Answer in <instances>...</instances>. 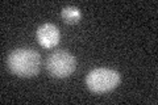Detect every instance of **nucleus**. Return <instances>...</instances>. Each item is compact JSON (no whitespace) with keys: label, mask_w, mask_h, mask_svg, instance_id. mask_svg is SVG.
Masks as SVG:
<instances>
[{"label":"nucleus","mask_w":158,"mask_h":105,"mask_svg":"<svg viewBox=\"0 0 158 105\" xmlns=\"http://www.w3.org/2000/svg\"><path fill=\"white\" fill-rule=\"evenodd\" d=\"M7 64L12 74L21 78H32L40 72L41 55L34 49L20 47L9 53Z\"/></svg>","instance_id":"nucleus-1"},{"label":"nucleus","mask_w":158,"mask_h":105,"mask_svg":"<svg viewBox=\"0 0 158 105\" xmlns=\"http://www.w3.org/2000/svg\"><path fill=\"white\" fill-rule=\"evenodd\" d=\"M120 83V74L116 70L99 67L90 71L86 76V86L94 93H107L115 89Z\"/></svg>","instance_id":"nucleus-2"},{"label":"nucleus","mask_w":158,"mask_h":105,"mask_svg":"<svg viewBox=\"0 0 158 105\" xmlns=\"http://www.w3.org/2000/svg\"><path fill=\"white\" fill-rule=\"evenodd\" d=\"M77 59L67 50H56L46 59V70L54 78L63 79L75 71Z\"/></svg>","instance_id":"nucleus-3"},{"label":"nucleus","mask_w":158,"mask_h":105,"mask_svg":"<svg viewBox=\"0 0 158 105\" xmlns=\"http://www.w3.org/2000/svg\"><path fill=\"white\" fill-rule=\"evenodd\" d=\"M36 37H37L38 43L41 45L42 47L53 49L57 46L59 39H61V33H59V29L57 25L46 22V24H42L41 26L37 29Z\"/></svg>","instance_id":"nucleus-4"},{"label":"nucleus","mask_w":158,"mask_h":105,"mask_svg":"<svg viewBox=\"0 0 158 105\" xmlns=\"http://www.w3.org/2000/svg\"><path fill=\"white\" fill-rule=\"evenodd\" d=\"M61 16L67 24H78L82 20V12L77 7H65L61 12Z\"/></svg>","instance_id":"nucleus-5"}]
</instances>
